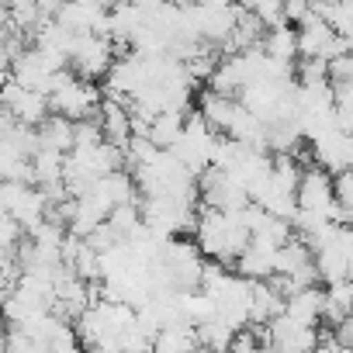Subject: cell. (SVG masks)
<instances>
[{
  "label": "cell",
  "instance_id": "7c38bea8",
  "mask_svg": "<svg viewBox=\"0 0 353 353\" xmlns=\"http://www.w3.org/2000/svg\"><path fill=\"white\" fill-rule=\"evenodd\" d=\"M152 353H201V343H198V329L188 325V322H176V325H166L156 343H152Z\"/></svg>",
  "mask_w": 353,
  "mask_h": 353
},
{
  "label": "cell",
  "instance_id": "f1b7e54d",
  "mask_svg": "<svg viewBox=\"0 0 353 353\" xmlns=\"http://www.w3.org/2000/svg\"><path fill=\"white\" fill-rule=\"evenodd\" d=\"M8 80H11V56L0 49V87H4Z\"/></svg>",
  "mask_w": 353,
  "mask_h": 353
},
{
  "label": "cell",
  "instance_id": "83f0119b",
  "mask_svg": "<svg viewBox=\"0 0 353 353\" xmlns=\"http://www.w3.org/2000/svg\"><path fill=\"white\" fill-rule=\"evenodd\" d=\"M8 39H11V21H8V8H0V49L8 46Z\"/></svg>",
  "mask_w": 353,
  "mask_h": 353
},
{
  "label": "cell",
  "instance_id": "cb8c5ba5",
  "mask_svg": "<svg viewBox=\"0 0 353 353\" xmlns=\"http://www.w3.org/2000/svg\"><path fill=\"white\" fill-rule=\"evenodd\" d=\"M18 239H21V225L0 212V256H14L18 253Z\"/></svg>",
  "mask_w": 353,
  "mask_h": 353
},
{
  "label": "cell",
  "instance_id": "5bb4252c",
  "mask_svg": "<svg viewBox=\"0 0 353 353\" xmlns=\"http://www.w3.org/2000/svg\"><path fill=\"white\" fill-rule=\"evenodd\" d=\"M184 118H188V114H181V111H163V114H156L152 125H149V142H152L159 152H170L176 142H181V135H184Z\"/></svg>",
  "mask_w": 353,
  "mask_h": 353
},
{
  "label": "cell",
  "instance_id": "6da1fadb",
  "mask_svg": "<svg viewBox=\"0 0 353 353\" xmlns=\"http://www.w3.org/2000/svg\"><path fill=\"white\" fill-rule=\"evenodd\" d=\"M49 111L66 118V121H90L94 111H101V90L90 80H80L77 73H59L52 80V94H49Z\"/></svg>",
  "mask_w": 353,
  "mask_h": 353
},
{
  "label": "cell",
  "instance_id": "8992f818",
  "mask_svg": "<svg viewBox=\"0 0 353 353\" xmlns=\"http://www.w3.org/2000/svg\"><path fill=\"white\" fill-rule=\"evenodd\" d=\"M308 145H312V163L319 170H325L329 176H339V173L353 170V135L329 132V135H322Z\"/></svg>",
  "mask_w": 353,
  "mask_h": 353
},
{
  "label": "cell",
  "instance_id": "4dcf8cb0",
  "mask_svg": "<svg viewBox=\"0 0 353 353\" xmlns=\"http://www.w3.org/2000/svg\"><path fill=\"white\" fill-rule=\"evenodd\" d=\"M350 284H353V270H350Z\"/></svg>",
  "mask_w": 353,
  "mask_h": 353
},
{
  "label": "cell",
  "instance_id": "4fadbf2b",
  "mask_svg": "<svg viewBox=\"0 0 353 353\" xmlns=\"http://www.w3.org/2000/svg\"><path fill=\"white\" fill-rule=\"evenodd\" d=\"M219 135H225L229 132V125H232V118L239 114V101H232V97H219V94H212V90H205L201 94V111H198Z\"/></svg>",
  "mask_w": 353,
  "mask_h": 353
},
{
  "label": "cell",
  "instance_id": "d4e9b609",
  "mask_svg": "<svg viewBox=\"0 0 353 353\" xmlns=\"http://www.w3.org/2000/svg\"><path fill=\"white\" fill-rule=\"evenodd\" d=\"M315 353H353V350L343 346V343L336 339L332 329H322V332H319V350H315Z\"/></svg>",
  "mask_w": 353,
  "mask_h": 353
},
{
  "label": "cell",
  "instance_id": "e0dca14e",
  "mask_svg": "<svg viewBox=\"0 0 353 353\" xmlns=\"http://www.w3.org/2000/svg\"><path fill=\"white\" fill-rule=\"evenodd\" d=\"M39 145L70 156V152H73V121H66V118H59V114H49V118L42 121V128H39Z\"/></svg>",
  "mask_w": 353,
  "mask_h": 353
},
{
  "label": "cell",
  "instance_id": "8fae6325",
  "mask_svg": "<svg viewBox=\"0 0 353 353\" xmlns=\"http://www.w3.org/2000/svg\"><path fill=\"white\" fill-rule=\"evenodd\" d=\"M277 315H284V298L270 288V281H256L253 284V298H250V325H270Z\"/></svg>",
  "mask_w": 353,
  "mask_h": 353
},
{
  "label": "cell",
  "instance_id": "5b68a950",
  "mask_svg": "<svg viewBox=\"0 0 353 353\" xmlns=\"http://www.w3.org/2000/svg\"><path fill=\"white\" fill-rule=\"evenodd\" d=\"M267 346H274L277 353H315L319 350V329L312 325H301L288 315H277L267 329H263V339Z\"/></svg>",
  "mask_w": 353,
  "mask_h": 353
},
{
  "label": "cell",
  "instance_id": "7a4b0ae2",
  "mask_svg": "<svg viewBox=\"0 0 353 353\" xmlns=\"http://www.w3.org/2000/svg\"><path fill=\"white\" fill-rule=\"evenodd\" d=\"M0 108H4V114L14 125H25V128H42V121L52 114L49 111V97L32 94V90H25L14 80H8L4 87H0Z\"/></svg>",
  "mask_w": 353,
  "mask_h": 353
},
{
  "label": "cell",
  "instance_id": "52a82bcc",
  "mask_svg": "<svg viewBox=\"0 0 353 353\" xmlns=\"http://www.w3.org/2000/svg\"><path fill=\"white\" fill-rule=\"evenodd\" d=\"M232 267H236V277H243V281H253V284L256 281H270L274 270H277V250L267 246V243H260V239H253L239 253V260Z\"/></svg>",
  "mask_w": 353,
  "mask_h": 353
},
{
  "label": "cell",
  "instance_id": "9a60e30c",
  "mask_svg": "<svg viewBox=\"0 0 353 353\" xmlns=\"http://www.w3.org/2000/svg\"><path fill=\"white\" fill-rule=\"evenodd\" d=\"M263 56L267 59H277V63H294V56H298V28H291V25H281V28H270L267 35H263Z\"/></svg>",
  "mask_w": 353,
  "mask_h": 353
},
{
  "label": "cell",
  "instance_id": "ac0fdd59",
  "mask_svg": "<svg viewBox=\"0 0 353 353\" xmlns=\"http://www.w3.org/2000/svg\"><path fill=\"white\" fill-rule=\"evenodd\" d=\"M312 260H315V274H319V281H325V284L350 281V260L343 256L339 243H336V246H329V250L312 253Z\"/></svg>",
  "mask_w": 353,
  "mask_h": 353
},
{
  "label": "cell",
  "instance_id": "3957f363",
  "mask_svg": "<svg viewBox=\"0 0 353 353\" xmlns=\"http://www.w3.org/2000/svg\"><path fill=\"white\" fill-rule=\"evenodd\" d=\"M73 70L80 80H101L114 70V42L111 39H101V35H77V46H73V56H70Z\"/></svg>",
  "mask_w": 353,
  "mask_h": 353
},
{
  "label": "cell",
  "instance_id": "ffe728a7",
  "mask_svg": "<svg viewBox=\"0 0 353 353\" xmlns=\"http://www.w3.org/2000/svg\"><path fill=\"white\" fill-rule=\"evenodd\" d=\"M315 260H312V250L294 236L288 246H281L277 250V270L274 274H281V277H294V274H301L305 267H312Z\"/></svg>",
  "mask_w": 353,
  "mask_h": 353
},
{
  "label": "cell",
  "instance_id": "30bf717a",
  "mask_svg": "<svg viewBox=\"0 0 353 353\" xmlns=\"http://www.w3.org/2000/svg\"><path fill=\"white\" fill-rule=\"evenodd\" d=\"M322 308H325V288H319V284L315 288H301V291H294L284 301V315L301 322V325H312V329H319Z\"/></svg>",
  "mask_w": 353,
  "mask_h": 353
},
{
  "label": "cell",
  "instance_id": "f546056e",
  "mask_svg": "<svg viewBox=\"0 0 353 353\" xmlns=\"http://www.w3.org/2000/svg\"><path fill=\"white\" fill-rule=\"evenodd\" d=\"M0 353H8V332L0 329Z\"/></svg>",
  "mask_w": 353,
  "mask_h": 353
},
{
  "label": "cell",
  "instance_id": "7402d4cb",
  "mask_svg": "<svg viewBox=\"0 0 353 353\" xmlns=\"http://www.w3.org/2000/svg\"><path fill=\"white\" fill-rule=\"evenodd\" d=\"M332 188H336V205L343 212V222L353 225V170L332 176Z\"/></svg>",
  "mask_w": 353,
  "mask_h": 353
},
{
  "label": "cell",
  "instance_id": "277c9868",
  "mask_svg": "<svg viewBox=\"0 0 353 353\" xmlns=\"http://www.w3.org/2000/svg\"><path fill=\"white\" fill-rule=\"evenodd\" d=\"M201 198H205V208L212 212H222V215H239L243 208H250V194L232 181V176L219 173V170H205L201 173Z\"/></svg>",
  "mask_w": 353,
  "mask_h": 353
},
{
  "label": "cell",
  "instance_id": "44dd1931",
  "mask_svg": "<svg viewBox=\"0 0 353 353\" xmlns=\"http://www.w3.org/2000/svg\"><path fill=\"white\" fill-rule=\"evenodd\" d=\"M239 332L236 329H229L222 319H212V322H205V325H198V343H201V350H215V353H229L232 350V339H236Z\"/></svg>",
  "mask_w": 353,
  "mask_h": 353
},
{
  "label": "cell",
  "instance_id": "2e32d148",
  "mask_svg": "<svg viewBox=\"0 0 353 353\" xmlns=\"http://www.w3.org/2000/svg\"><path fill=\"white\" fill-rule=\"evenodd\" d=\"M353 315V284L350 281H339V284H325V308H322V319L336 329L343 325V319Z\"/></svg>",
  "mask_w": 353,
  "mask_h": 353
},
{
  "label": "cell",
  "instance_id": "d6986e66",
  "mask_svg": "<svg viewBox=\"0 0 353 353\" xmlns=\"http://www.w3.org/2000/svg\"><path fill=\"white\" fill-rule=\"evenodd\" d=\"M63 163H66V156H63V152L39 149V152L32 156L35 188H52V184H63Z\"/></svg>",
  "mask_w": 353,
  "mask_h": 353
},
{
  "label": "cell",
  "instance_id": "4316f807",
  "mask_svg": "<svg viewBox=\"0 0 353 353\" xmlns=\"http://www.w3.org/2000/svg\"><path fill=\"white\" fill-rule=\"evenodd\" d=\"M332 332H336V339H339L343 346H350V350H353V315H350V319H343V325H336Z\"/></svg>",
  "mask_w": 353,
  "mask_h": 353
},
{
  "label": "cell",
  "instance_id": "484cf974",
  "mask_svg": "<svg viewBox=\"0 0 353 353\" xmlns=\"http://www.w3.org/2000/svg\"><path fill=\"white\" fill-rule=\"evenodd\" d=\"M312 14V8L308 4H301V0H291V4H284V21L294 28V25H301L305 18Z\"/></svg>",
  "mask_w": 353,
  "mask_h": 353
},
{
  "label": "cell",
  "instance_id": "603a6c76",
  "mask_svg": "<svg viewBox=\"0 0 353 353\" xmlns=\"http://www.w3.org/2000/svg\"><path fill=\"white\" fill-rule=\"evenodd\" d=\"M246 11H250V14H253V18H256V21L267 28V32H270V28L288 25V21H284V4H270V0H260V4H250Z\"/></svg>",
  "mask_w": 353,
  "mask_h": 353
},
{
  "label": "cell",
  "instance_id": "ba28073f",
  "mask_svg": "<svg viewBox=\"0 0 353 353\" xmlns=\"http://www.w3.org/2000/svg\"><path fill=\"white\" fill-rule=\"evenodd\" d=\"M332 42H336V32H332L315 11L298 25V56H301V59H322V63H325Z\"/></svg>",
  "mask_w": 353,
  "mask_h": 353
},
{
  "label": "cell",
  "instance_id": "9c48e42d",
  "mask_svg": "<svg viewBox=\"0 0 353 353\" xmlns=\"http://www.w3.org/2000/svg\"><path fill=\"white\" fill-rule=\"evenodd\" d=\"M97 125H101V135L104 142H111L114 149H128L132 142V118H128V108L118 104V101H101V111H97Z\"/></svg>",
  "mask_w": 353,
  "mask_h": 353
}]
</instances>
